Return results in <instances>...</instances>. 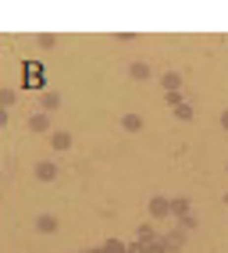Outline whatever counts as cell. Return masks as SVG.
Returning a JSON list of instances; mask_svg holds the SVG:
<instances>
[{"label":"cell","instance_id":"cell-1","mask_svg":"<svg viewBox=\"0 0 228 253\" xmlns=\"http://www.w3.org/2000/svg\"><path fill=\"white\" fill-rule=\"evenodd\" d=\"M36 175H39V178H43V182H50V178H54V175H57V168H54V164H50V160H43V164H39V168H36Z\"/></svg>","mask_w":228,"mask_h":253},{"label":"cell","instance_id":"cell-2","mask_svg":"<svg viewBox=\"0 0 228 253\" xmlns=\"http://www.w3.org/2000/svg\"><path fill=\"white\" fill-rule=\"evenodd\" d=\"M68 143H71L68 132H54V146H57V150H68Z\"/></svg>","mask_w":228,"mask_h":253},{"label":"cell","instance_id":"cell-3","mask_svg":"<svg viewBox=\"0 0 228 253\" xmlns=\"http://www.w3.org/2000/svg\"><path fill=\"white\" fill-rule=\"evenodd\" d=\"M36 228H39V232H54V228H57V221H54V218H47V214H43V218L36 221Z\"/></svg>","mask_w":228,"mask_h":253},{"label":"cell","instance_id":"cell-4","mask_svg":"<svg viewBox=\"0 0 228 253\" xmlns=\"http://www.w3.org/2000/svg\"><path fill=\"white\" fill-rule=\"evenodd\" d=\"M154 214H168V200L157 196V200H154Z\"/></svg>","mask_w":228,"mask_h":253},{"label":"cell","instance_id":"cell-5","mask_svg":"<svg viewBox=\"0 0 228 253\" xmlns=\"http://www.w3.org/2000/svg\"><path fill=\"white\" fill-rule=\"evenodd\" d=\"M132 75H139V79H146V75H150V68H146V64H135V68H132Z\"/></svg>","mask_w":228,"mask_h":253},{"label":"cell","instance_id":"cell-6","mask_svg":"<svg viewBox=\"0 0 228 253\" xmlns=\"http://www.w3.org/2000/svg\"><path fill=\"white\" fill-rule=\"evenodd\" d=\"M33 128H47V114H36L33 118Z\"/></svg>","mask_w":228,"mask_h":253},{"label":"cell","instance_id":"cell-7","mask_svg":"<svg viewBox=\"0 0 228 253\" xmlns=\"http://www.w3.org/2000/svg\"><path fill=\"white\" fill-rule=\"evenodd\" d=\"M107 253H125V246L121 243H107Z\"/></svg>","mask_w":228,"mask_h":253},{"label":"cell","instance_id":"cell-8","mask_svg":"<svg viewBox=\"0 0 228 253\" xmlns=\"http://www.w3.org/2000/svg\"><path fill=\"white\" fill-rule=\"evenodd\" d=\"M225 125H228V114H225Z\"/></svg>","mask_w":228,"mask_h":253}]
</instances>
